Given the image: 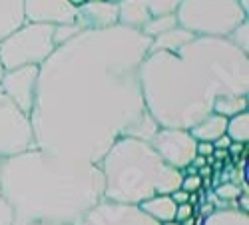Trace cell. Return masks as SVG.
<instances>
[{
    "label": "cell",
    "mask_w": 249,
    "mask_h": 225,
    "mask_svg": "<svg viewBox=\"0 0 249 225\" xmlns=\"http://www.w3.org/2000/svg\"><path fill=\"white\" fill-rule=\"evenodd\" d=\"M227 150H230L231 154H239V152L243 150V144H235V141H231V146L227 148Z\"/></svg>",
    "instance_id": "32"
},
{
    "label": "cell",
    "mask_w": 249,
    "mask_h": 225,
    "mask_svg": "<svg viewBox=\"0 0 249 225\" xmlns=\"http://www.w3.org/2000/svg\"><path fill=\"white\" fill-rule=\"evenodd\" d=\"M212 211H215V208L212 206V203H210V206H203V215H210Z\"/></svg>",
    "instance_id": "35"
},
{
    "label": "cell",
    "mask_w": 249,
    "mask_h": 225,
    "mask_svg": "<svg viewBox=\"0 0 249 225\" xmlns=\"http://www.w3.org/2000/svg\"><path fill=\"white\" fill-rule=\"evenodd\" d=\"M152 18L146 0H120L118 2V24L142 30L143 24Z\"/></svg>",
    "instance_id": "13"
},
{
    "label": "cell",
    "mask_w": 249,
    "mask_h": 225,
    "mask_svg": "<svg viewBox=\"0 0 249 225\" xmlns=\"http://www.w3.org/2000/svg\"><path fill=\"white\" fill-rule=\"evenodd\" d=\"M178 26V18L176 14H163V16H152L146 24H143V28L140 30L143 36H148L150 40L160 36V34H165L170 32L172 28Z\"/></svg>",
    "instance_id": "21"
},
{
    "label": "cell",
    "mask_w": 249,
    "mask_h": 225,
    "mask_svg": "<svg viewBox=\"0 0 249 225\" xmlns=\"http://www.w3.org/2000/svg\"><path fill=\"white\" fill-rule=\"evenodd\" d=\"M170 197L174 199L176 206H179V203H190V201H192V193L183 191V190H176V191H172Z\"/></svg>",
    "instance_id": "30"
},
{
    "label": "cell",
    "mask_w": 249,
    "mask_h": 225,
    "mask_svg": "<svg viewBox=\"0 0 249 225\" xmlns=\"http://www.w3.org/2000/svg\"><path fill=\"white\" fill-rule=\"evenodd\" d=\"M74 225H160L138 206L102 199L88 209Z\"/></svg>",
    "instance_id": "9"
},
{
    "label": "cell",
    "mask_w": 249,
    "mask_h": 225,
    "mask_svg": "<svg viewBox=\"0 0 249 225\" xmlns=\"http://www.w3.org/2000/svg\"><path fill=\"white\" fill-rule=\"evenodd\" d=\"M4 72H6V70H4V66H2V62H0V82H2V76H4Z\"/></svg>",
    "instance_id": "37"
},
{
    "label": "cell",
    "mask_w": 249,
    "mask_h": 225,
    "mask_svg": "<svg viewBox=\"0 0 249 225\" xmlns=\"http://www.w3.org/2000/svg\"><path fill=\"white\" fill-rule=\"evenodd\" d=\"M54 26L24 22L0 42V62L4 70L40 66L54 52Z\"/></svg>",
    "instance_id": "6"
},
{
    "label": "cell",
    "mask_w": 249,
    "mask_h": 225,
    "mask_svg": "<svg viewBox=\"0 0 249 225\" xmlns=\"http://www.w3.org/2000/svg\"><path fill=\"white\" fill-rule=\"evenodd\" d=\"M225 128H227V118L212 112L207 118L197 121L196 126H192L188 132L192 134V138L196 141H212L213 144L217 138H221L225 134Z\"/></svg>",
    "instance_id": "16"
},
{
    "label": "cell",
    "mask_w": 249,
    "mask_h": 225,
    "mask_svg": "<svg viewBox=\"0 0 249 225\" xmlns=\"http://www.w3.org/2000/svg\"><path fill=\"white\" fill-rule=\"evenodd\" d=\"M38 72H40V66H20L14 70H6L2 76V82H0V92L8 96L28 116L34 106Z\"/></svg>",
    "instance_id": "10"
},
{
    "label": "cell",
    "mask_w": 249,
    "mask_h": 225,
    "mask_svg": "<svg viewBox=\"0 0 249 225\" xmlns=\"http://www.w3.org/2000/svg\"><path fill=\"white\" fill-rule=\"evenodd\" d=\"M26 225H66V223H48V221H34V223H26Z\"/></svg>",
    "instance_id": "34"
},
{
    "label": "cell",
    "mask_w": 249,
    "mask_h": 225,
    "mask_svg": "<svg viewBox=\"0 0 249 225\" xmlns=\"http://www.w3.org/2000/svg\"><path fill=\"white\" fill-rule=\"evenodd\" d=\"M150 38L112 26L80 30L40 64L30 124L34 146L100 163L148 114L140 64Z\"/></svg>",
    "instance_id": "1"
},
{
    "label": "cell",
    "mask_w": 249,
    "mask_h": 225,
    "mask_svg": "<svg viewBox=\"0 0 249 225\" xmlns=\"http://www.w3.org/2000/svg\"><path fill=\"white\" fill-rule=\"evenodd\" d=\"M196 144L188 130L178 128H160L156 136L150 139V146L156 150V154L174 170H185L192 166L196 157Z\"/></svg>",
    "instance_id": "8"
},
{
    "label": "cell",
    "mask_w": 249,
    "mask_h": 225,
    "mask_svg": "<svg viewBox=\"0 0 249 225\" xmlns=\"http://www.w3.org/2000/svg\"><path fill=\"white\" fill-rule=\"evenodd\" d=\"M140 88L160 128L190 130L212 114L217 96H247L249 58L227 38L196 36L176 52H148Z\"/></svg>",
    "instance_id": "2"
},
{
    "label": "cell",
    "mask_w": 249,
    "mask_h": 225,
    "mask_svg": "<svg viewBox=\"0 0 249 225\" xmlns=\"http://www.w3.org/2000/svg\"><path fill=\"white\" fill-rule=\"evenodd\" d=\"M0 225H14V209L2 193H0Z\"/></svg>",
    "instance_id": "25"
},
{
    "label": "cell",
    "mask_w": 249,
    "mask_h": 225,
    "mask_svg": "<svg viewBox=\"0 0 249 225\" xmlns=\"http://www.w3.org/2000/svg\"><path fill=\"white\" fill-rule=\"evenodd\" d=\"M203 225H249V215L241 209H215L205 215Z\"/></svg>",
    "instance_id": "19"
},
{
    "label": "cell",
    "mask_w": 249,
    "mask_h": 225,
    "mask_svg": "<svg viewBox=\"0 0 249 225\" xmlns=\"http://www.w3.org/2000/svg\"><path fill=\"white\" fill-rule=\"evenodd\" d=\"M245 110H247V96H241V94H221L213 100V108H212L213 114H219L225 118L237 116Z\"/></svg>",
    "instance_id": "18"
},
{
    "label": "cell",
    "mask_w": 249,
    "mask_h": 225,
    "mask_svg": "<svg viewBox=\"0 0 249 225\" xmlns=\"http://www.w3.org/2000/svg\"><path fill=\"white\" fill-rule=\"evenodd\" d=\"M0 193L14 209V225H74L104 199V173L100 163L34 146L2 161Z\"/></svg>",
    "instance_id": "3"
},
{
    "label": "cell",
    "mask_w": 249,
    "mask_h": 225,
    "mask_svg": "<svg viewBox=\"0 0 249 225\" xmlns=\"http://www.w3.org/2000/svg\"><path fill=\"white\" fill-rule=\"evenodd\" d=\"M80 30H104L118 24V2L110 0H90L78 6L76 22Z\"/></svg>",
    "instance_id": "12"
},
{
    "label": "cell",
    "mask_w": 249,
    "mask_h": 225,
    "mask_svg": "<svg viewBox=\"0 0 249 225\" xmlns=\"http://www.w3.org/2000/svg\"><path fill=\"white\" fill-rule=\"evenodd\" d=\"M227 40L235 46V48H239L241 52H249V24H247V20H243V22L227 36Z\"/></svg>",
    "instance_id": "22"
},
{
    "label": "cell",
    "mask_w": 249,
    "mask_h": 225,
    "mask_svg": "<svg viewBox=\"0 0 249 225\" xmlns=\"http://www.w3.org/2000/svg\"><path fill=\"white\" fill-rule=\"evenodd\" d=\"M181 0H146L148 10L152 16H163V14H176Z\"/></svg>",
    "instance_id": "23"
},
{
    "label": "cell",
    "mask_w": 249,
    "mask_h": 225,
    "mask_svg": "<svg viewBox=\"0 0 249 225\" xmlns=\"http://www.w3.org/2000/svg\"><path fill=\"white\" fill-rule=\"evenodd\" d=\"M194 217V206H192V201L190 203H179V206L176 208V221H185V219H190Z\"/></svg>",
    "instance_id": "28"
},
{
    "label": "cell",
    "mask_w": 249,
    "mask_h": 225,
    "mask_svg": "<svg viewBox=\"0 0 249 225\" xmlns=\"http://www.w3.org/2000/svg\"><path fill=\"white\" fill-rule=\"evenodd\" d=\"M160 225H181V223L174 219V221H165V223H160Z\"/></svg>",
    "instance_id": "36"
},
{
    "label": "cell",
    "mask_w": 249,
    "mask_h": 225,
    "mask_svg": "<svg viewBox=\"0 0 249 225\" xmlns=\"http://www.w3.org/2000/svg\"><path fill=\"white\" fill-rule=\"evenodd\" d=\"M24 22V0H0V42Z\"/></svg>",
    "instance_id": "14"
},
{
    "label": "cell",
    "mask_w": 249,
    "mask_h": 225,
    "mask_svg": "<svg viewBox=\"0 0 249 225\" xmlns=\"http://www.w3.org/2000/svg\"><path fill=\"white\" fill-rule=\"evenodd\" d=\"M196 156L212 157L213 156V144H212V141H197V144H196Z\"/></svg>",
    "instance_id": "29"
},
{
    "label": "cell",
    "mask_w": 249,
    "mask_h": 225,
    "mask_svg": "<svg viewBox=\"0 0 249 225\" xmlns=\"http://www.w3.org/2000/svg\"><path fill=\"white\" fill-rule=\"evenodd\" d=\"M78 32H80V28L76 24H58V26H54V34H52L54 46H60V44L68 42V40L74 38Z\"/></svg>",
    "instance_id": "24"
},
{
    "label": "cell",
    "mask_w": 249,
    "mask_h": 225,
    "mask_svg": "<svg viewBox=\"0 0 249 225\" xmlns=\"http://www.w3.org/2000/svg\"><path fill=\"white\" fill-rule=\"evenodd\" d=\"M178 26L194 36L227 38L247 14L241 10L239 0H181L178 10Z\"/></svg>",
    "instance_id": "5"
},
{
    "label": "cell",
    "mask_w": 249,
    "mask_h": 225,
    "mask_svg": "<svg viewBox=\"0 0 249 225\" xmlns=\"http://www.w3.org/2000/svg\"><path fill=\"white\" fill-rule=\"evenodd\" d=\"M76 10L72 0H24V18L34 24H74Z\"/></svg>",
    "instance_id": "11"
},
{
    "label": "cell",
    "mask_w": 249,
    "mask_h": 225,
    "mask_svg": "<svg viewBox=\"0 0 249 225\" xmlns=\"http://www.w3.org/2000/svg\"><path fill=\"white\" fill-rule=\"evenodd\" d=\"M247 208H249V201H247V193H243V197H241V211H247Z\"/></svg>",
    "instance_id": "33"
},
{
    "label": "cell",
    "mask_w": 249,
    "mask_h": 225,
    "mask_svg": "<svg viewBox=\"0 0 249 225\" xmlns=\"http://www.w3.org/2000/svg\"><path fill=\"white\" fill-rule=\"evenodd\" d=\"M148 217H152L158 223H165V221H174L176 219V203L170 197V193H161V195H154L146 201H142L138 206Z\"/></svg>",
    "instance_id": "15"
},
{
    "label": "cell",
    "mask_w": 249,
    "mask_h": 225,
    "mask_svg": "<svg viewBox=\"0 0 249 225\" xmlns=\"http://www.w3.org/2000/svg\"><path fill=\"white\" fill-rule=\"evenodd\" d=\"M30 148H34L30 116L0 92V157L6 159Z\"/></svg>",
    "instance_id": "7"
},
{
    "label": "cell",
    "mask_w": 249,
    "mask_h": 225,
    "mask_svg": "<svg viewBox=\"0 0 249 225\" xmlns=\"http://www.w3.org/2000/svg\"><path fill=\"white\" fill-rule=\"evenodd\" d=\"M230 146H231V139L227 138L225 134H223L221 138H217V139L213 141V150H227Z\"/></svg>",
    "instance_id": "31"
},
{
    "label": "cell",
    "mask_w": 249,
    "mask_h": 225,
    "mask_svg": "<svg viewBox=\"0 0 249 225\" xmlns=\"http://www.w3.org/2000/svg\"><path fill=\"white\" fill-rule=\"evenodd\" d=\"M225 136L230 138L235 144H247L249 139V114L247 110L227 118V128H225Z\"/></svg>",
    "instance_id": "20"
},
{
    "label": "cell",
    "mask_w": 249,
    "mask_h": 225,
    "mask_svg": "<svg viewBox=\"0 0 249 225\" xmlns=\"http://www.w3.org/2000/svg\"><path fill=\"white\" fill-rule=\"evenodd\" d=\"M201 175L199 173H194V175H188V177H181V183H179V190L188 191V193H196L199 188H201Z\"/></svg>",
    "instance_id": "27"
},
{
    "label": "cell",
    "mask_w": 249,
    "mask_h": 225,
    "mask_svg": "<svg viewBox=\"0 0 249 225\" xmlns=\"http://www.w3.org/2000/svg\"><path fill=\"white\" fill-rule=\"evenodd\" d=\"M104 199L140 206L154 195L179 190L181 172L165 163L150 141L120 138L100 159Z\"/></svg>",
    "instance_id": "4"
},
{
    "label": "cell",
    "mask_w": 249,
    "mask_h": 225,
    "mask_svg": "<svg viewBox=\"0 0 249 225\" xmlns=\"http://www.w3.org/2000/svg\"><path fill=\"white\" fill-rule=\"evenodd\" d=\"M194 38L196 36L192 32H188V30L181 28V26H176L170 32L152 38L148 52H176V50H179L181 46H185L188 42H192Z\"/></svg>",
    "instance_id": "17"
},
{
    "label": "cell",
    "mask_w": 249,
    "mask_h": 225,
    "mask_svg": "<svg viewBox=\"0 0 249 225\" xmlns=\"http://www.w3.org/2000/svg\"><path fill=\"white\" fill-rule=\"evenodd\" d=\"M2 161H4V159L0 157V181H2Z\"/></svg>",
    "instance_id": "38"
},
{
    "label": "cell",
    "mask_w": 249,
    "mask_h": 225,
    "mask_svg": "<svg viewBox=\"0 0 249 225\" xmlns=\"http://www.w3.org/2000/svg\"><path fill=\"white\" fill-rule=\"evenodd\" d=\"M215 195L219 199H225V201H230V199H235L241 195V190L235 186V183H223V186H219L215 190Z\"/></svg>",
    "instance_id": "26"
}]
</instances>
